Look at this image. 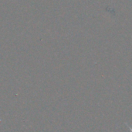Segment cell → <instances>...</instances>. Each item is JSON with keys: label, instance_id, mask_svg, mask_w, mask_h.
<instances>
[{"label": "cell", "instance_id": "obj_1", "mask_svg": "<svg viewBox=\"0 0 132 132\" xmlns=\"http://www.w3.org/2000/svg\"><path fill=\"white\" fill-rule=\"evenodd\" d=\"M127 126H128V127L129 128V129H130V132H132V128H131L130 126H128V124H127Z\"/></svg>", "mask_w": 132, "mask_h": 132}]
</instances>
